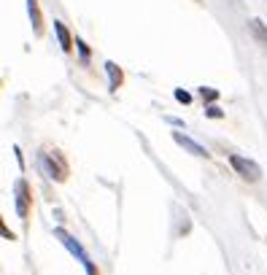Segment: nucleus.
Here are the masks:
<instances>
[{"label": "nucleus", "instance_id": "12", "mask_svg": "<svg viewBox=\"0 0 267 275\" xmlns=\"http://www.w3.org/2000/svg\"><path fill=\"white\" fill-rule=\"evenodd\" d=\"M176 100H178V103H192V95H189V92H184V89H176Z\"/></svg>", "mask_w": 267, "mask_h": 275}, {"label": "nucleus", "instance_id": "17", "mask_svg": "<svg viewBox=\"0 0 267 275\" xmlns=\"http://www.w3.org/2000/svg\"><path fill=\"white\" fill-rule=\"evenodd\" d=\"M197 3H200V0H197Z\"/></svg>", "mask_w": 267, "mask_h": 275}, {"label": "nucleus", "instance_id": "15", "mask_svg": "<svg viewBox=\"0 0 267 275\" xmlns=\"http://www.w3.org/2000/svg\"><path fill=\"white\" fill-rule=\"evenodd\" d=\"M14 151H17V162H19V168H25V156H22V148L17 146V148H14Z\"/></svg>", "mask_w": 267, "mask_h": 275}, {"label": "nucleus", "instance_id": "1", "mask_svg": "<svg viewBox=\"0 0 267 275\" xmlns=\"http://www.w3.org/2000/svg\"><path fill=\"white\" fill-rule=\"evenodd\" d=\"M230 164H232V170L238 173V176H240L243 181H248V184H256V181L262 178V168H259L256 162L246 159V156L230 154Z\"/></svg>", "mask_w": 267, "mask_h": 275}, {"label": "nucleus", "instance_id": "11", "mask_svg": "<svg viewBox=\"0 0 267 275\" xmlns=\"http://www.w3.org/2000/svg\"><path fill=\"white\" fill-rule=\"evenodd\" d=\"M200 95H202V100H208V103H210V100H216V97H219V92H216V89H210V86H202Z\"/></svg>", "mask_w": 267, "mask_h": 275}, {"label": "nucleus", "instance_id": "2", "mask_svg": "<svg viewBox=\"0 0 267 275\" xmlns=\"http://www.w3.org/2000/svg\"><path fill=\"white\" fill-rule=\"evenodd\" d=\"M38 164H41V170L46 168V173L51 176V181H65L68 178V168L65 162H62V156L54 151V154H41L38 156Z\"/></svg>", "mask_w": 267, "mask_h": 275}, {"label": "nucleus", "instance_id": "6", "mask_svg": "<svg viewBox=\"0 0 267 275\" xmlns=\"http://www.w3.org/2000/svg\"><path fill=\"white\" fill-rule=\"evenodd\" d=\"M105 73H108V78H111V81H108V89H111V92H116V89L122 86V81H124L122 68L116 65V62H105Z\"/></svg>", "mask_w": 267, "mask_h": 275}, {"label": "nucleus", "instance_id": "5", "mask_svg": "<svg viewBox=\"0 0 267 275\" xmlns=\"http://www.w3.org/2000/svg\"><path fill=\"white\" fill-rule=\"evenodd\" d=\"M173 140H176L178 146H184L186 151H189V154H194V156H210V154H208V151H205V148H202L200 143H194L192 138H186V135H184V132H173Z\"/></svg>", "mask_w": 267, "mask_h": 275}, {"label": "nucleus", "instance_id": "7", "mask_svg": "<svg viewBox=\"0 0 267 275\" xmlns=\"http://www.w3.org/2000/svg\"><path fill=\"white\" fill-rule=\"evenodd\" d=\"M248 30H251V35L256 38V43L267 49V25H264V22L262 19H251L248 22Z\"/></svg>", "mask_w": 267, "mask_h": 275}, {"label": "nucleus", "instance_id": "16", "mask_svg": "<svg viewBox=\"0 0 267 275\" xmlns=\"http://www.w3.org/2000/svg\"><path fill=\"white\" fill-rule=\"evenodd\" d=\"M84 267H86V272H89V275H97V270H95V264H92V262H86Z\"/></svg>", "mask_w": 267, "mask_h": 275}, {"label": "nucleus", "instance_id": "8", "mask_svg": "<svg viewBox=\"0 0 267 275\" xmlns=\"http://www.w3.org/2000/svg\"><path fill=\"white\" fill-rule=\"evenodd\" d=\"M54 33H57V41H60V46H62V51H70V46H73V38H70L65 22H60V19L54 22Z\"/></svg>", "mask_w": 267, "mask_h": 275}, {"label": "nucleus", "instance_id": "4", "mask_svg": "<svg viewBox=\"0 0 267 275\" xmlns=\"http://www.w3.org/2000/svg\"><path fill=\"white\" fill-rule=\"evenodd\" d=\"M54 235H57V238L62 240V246H65L68 251H70V254H73V256H78V259H81V262L86 264V262H89V256H86L84 254V248L81 246H78V243L73 240V238H70V235L65 232V230H57V232H54Z\"/></svg>", "mask_w": 267, "mask_h": 275}, {"label": "nucleus", "instance_id": "14", "mask_svg": "<svg viewBox=\"0 0 267 275\" xmlns=\"http://www.w3.org/2000/svg\"><path fill=\"white\" fill-rule=\"evenodd\" d=\"M76 46H78V51H81V57H84V60H89V46H86L81 38H76Z\"/></svg>", "mask_w": 267, "mask_h": 275}, {"label": "nucleus", "instance_id": "10", "mask_svg": "<svg viewBox=\"0 0 267 275\" xmlns=\"http://www.w3.org/2000/svg\"><path fill=\"white\" fill-rule=\"evenodd\" d=\"M205 116H208V119H222L224 111H222L219 105H208V108H205Z\"/></svg>", "mask_w": 267, "mask_h": 275}, {"label": "nucleus", "instance_id": "9", "mask_svg": "<svg viewBox=\"0 0 267 275\" xmlns=\"http://www.w3.org/2000/svg\"><path fill=\"white\" fill-rule=\"evenodd\" d=\"M27 11H30V19H33L35 35H41L43 33V22H41V11H38V0H27Z\"/></svg>", "mask_w": 267, "mask_h": 275}, {"label": "nucleus", "instance_id": "13", "mask_svg": "<svg viewBox=\"0 0 267 275\" xmlns=\"http://www.w3.org/2000/svg\"><path fill=\"white\" fill-rule=\"evenodd\" d=\"M0 235H3L6 240H14V232L9 230V227H6V222H3V216H0Z\"/></svg>", "mask_w": 267, "mask_h": 275}, {"label": "nucleus", "instance_id": "3", "mask_svg": "<svg viewBox=\"0 0 267 275\" xmlns=\"http://www.w3.org/2000/svg\"><path fill=\"white\" fill-rule=\"evenodd\" d=\"M17 213L25 218L27 210H30V189H27V181H17Z\"/></svg>", "mask_w": 267, "mask_h": 275}]
</instances>
